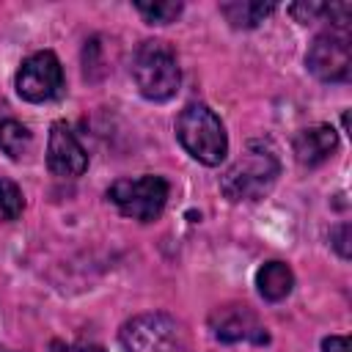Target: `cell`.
I'll return each instance as SVG.
<instances>
[{
  "label": "cell",
  "instance_id": "cell-10",
  "mask_svg": "<svg viewBox=\"0 0 352 352\" xmlns=\"http://www.w3.org/2000/svg\"><path fill=\"white\" fill-rule=\"evenodd\" d=\"M294 157L300 165L305 168H316L322 165L324 160L333 157V151L338 148V135L330 124H316V126H308V129H300L294 135Z\"/></svg>",
  "mask_w": 352,
  "mask_h": 352
},
{
  "label": "cell",
  "instance_id": "cell-2",
  "mask_svg": "<svg viewBox=\"0 0 352 352\" xmlns=\"http://www.w3.org/2000/svg\"><path fill=\"white\" fill-rule=\"evenodd\" d=\"M176 140L182 143V148L204 162V165H220L228 154V135L223 121L214 116V110H209L201 102L187 104L179 118H176Z\"/></svg>",
  "mask_w": 352,
  "mask_h": 352
},
{
  "label": "cell",
  "instance_id": "cell-4",
  "mask_svg": "<svg viewBox=\"0 0 352 352\" xmlns=\"http://www.w3.org/2000/svg\"><path fill=\"white\" fill-rule=\"evenodd\" d=\"M132 80L143 99L148 102H168L176 96L182 72L176 63V52L157 38L140 41L132 55Z\"/></svg>",
  "mask_w": 352,
  "mask_h": 352
},
{
  "label": "cell",
  "instance_id": "cell-17",
  "mask_svg": "<svg viewBox=\"0 0 352 352\" xmlns=\"http://www.w3.org/2000/svg\"><path fill=\"white\" fill-rule=\"evenodd\" d=\"M349 242H352V228H349V223H341V226H336V228L330 231V245L336 248V253H338L344 261L352 256Z\"/></svg>",
  "mask_w": 352,
  "mask_h": 352
},
{
  "label": "cell",
  "instance_id": "cell-3",
  "mask_svg": "<svg viewBox=\"0 0 352 352\" xmlns=\"http://www.w3.org/2000/svg\"><path fill=\"white\" fill-rule=\"evenodd\" d=\"M118 341L121 352H192L187 327L162 311L138 314L124 322Z\"/></svg>",
  "mask_w": 352,
  "mask_h": 352
},
{
  "label": "cell",
  "instance_id": "cell-19",
  "mask_svg": "<svg viewBox=\"0 0 352 352\" xmlns=\"http://www.w3.org/2000/svg\"><path fill=\"white\" fill-rule=\"evenodd\" d=\"M82 352H104V349H99V346H88V349H82Z\"/></svg>",
  "mask_w": 352,
  "mask_h": 352
},
{
  "label": "cell",
  "instance_id": "cell-9",
  "mask_svg": "<svg viewBox=\"0 0 352 352\" xmlns=\"http://www.w3.org/2000/svg\"><path fill=\"white\" fill-rule=\"evenodd\" d=\"M47 168L52 176H60V179H77L88 168V154L66 121H55L50 126Z\"/></svg>",
  "mask_w": 352,
  "mask_h": 352
},
{
  "label": "cell",
  "instance_id": "cell-5",
  "mask_svg": "<svg viewBox=\"0 0 352 352\" xmlns=\"http://www.w3.org/2000/svg\"><path fill=\"white\" fill-rule=\"evenodd\" d=\"M170 184L157 173H143L138 179H116L107 187V201L132 220L151 223L162 214L168 204Z\"/></svg>",
  "mask_w": 352,
  "mask_h": 352
},
{
  "label": "cell",
  "instance_id": "cell-18",
  "mask_svg": "<svg viewBox=\"0 0 352 352\" xmlns=\"http://www.w3.org/2000/svg\"><path fill=\"white\" fill-rule=\"evenodd\" d=\"M322 352H352L346 336H327L322 341Z\"/></svg>",
  "mask_w": 352,
  "mask_h": 352
},
{
  "label": "cell",
  "instance_id": "cell-16",
  "mask_svg": "<svg viewBox=\"0 0 352 352\" xmlns=\"http://www.w3.org/2000/svg\"><path fill=\"white\" fill-rule=\"evenodd\" d=\"M289 14L302 25H314L319 19H327V3H314V0L311 3H292Z\"/></svg>",
  "mask_w": 352,
  "mask_h": 352
},
{
  "label": "cell",
  "instance_id": "cell-12",
  "mask_svg": "<svg viewBox=\"0 0 352 352\" xmlns=\"http://www.w3.org/2000/svg\"><path fill=\"white\" fill-rule=\"evenodd\" d=\"M272 11H275V3H264V0H231V3H220V14L236 30L258 28Z\"/></svg>",
  "mask_w": 352,
  "mask_h": 352
},
{
  "label": "cell",
  "instance_id": "cell-1",
  "mask_svg": "<svg viewBox=\"0 0 352 352\" xmlns=\"http://www.w3.org/2000/svg\"><path fill=\"white\" fill-rule=\"evenodd\" d=\"M280 176V160L267 140H250L242 157L220 176V192L234 201H261Z\"/></svg>",
  "mask_w": 352,
  "mask_h": 352
},
{
  "label": "cell",
  "instance_id": "cell-8",
  "mask_svg": "<svg viewBox=\"0 0 352 352\" xmlns=\"http://www.w3.org/2000/svg\"><path fill=\"white\" fill-rule=\"evenodd\" d=\"M209 330L223 344H270V333L261 319L242 302H223L209 314Z\"/></svg>",
  "mask_w": 352,
  "mask_h": 352
},
{
  "label": "cell",
  "instance_id": "cell-6",
  "mask_svg": "<svg viewBox=\"0 0 352 352\" xmlns=\"http://www.w3.org/2000/svg\"><path fill=\"white\" fill-rule=\"evenodd\" d=\"M308 72L322 82H346L352 74V50L349 30H324L319 33L305 52Z\"/></svg>",
  "mask_w": 352,
  "mask_h": 352
},
{
  "label": "cell",
  "instance_id": "cell-15",
  "mask_svg": "<svg viewBox=\"0 0 352 352\" xmlns=\"http://www.w3.org/2000/svg\"><path fill=\"white\" fill-rule=\"evenodd\" d=\"M22 209H25L22 190L11 179H0V220L11 223V220H16L22 214Z\"/></svg>",
  "mask_w": 352,
  "mask_h": 352
},
{
  "label": "cell",
  "instance_id": "cell-7",
  "mask_svg": "<svg viewBox=\"0 0 352 352\" xmlns=\"http://www.w3.org/2000/svg\"><path fill=\"white\" fill-rule=\"evenodd\" d=\"M14 85L25 102L41 104V102L55 99L63 91V66H60L58 55L50 50H41V52H33L30 58H25L16 72Z\"/></svg>",
  "mask_w": 352,
  "mask_h": 352
},
{
  "label": "cell",
  "instance_id": "cell-14",
  "mask_svg": "<svg viewBox=\"0 0 352 352\" xmlns=\"http://www.w3.org/2000/svg\"><path fill=\"white\" fill-rule=\"evenodd\" d=\"M135 8H138V14L146 19V22H151V25H168V22H173L179 14H182V3H173V0H162V3H135Z\"/></svg>",
  "mask_w": 352,
  "mask_h": 352
},
{
  "label": "cell",
  "instance_id": "cell-11",
  "mask_svg": "<svg viewBox=\"0 0 352 352\" xmlns=\"http://www.w3.org/2000/svg\"><path fill=\"white\" fill-rule=\"evenodd\" d=\"M256 289L264 300L270 302H280L292 294L294 289V272L286 261H267L258 267L256 272Z\"/></svg>",
  "mask_w": 352,
  "mask_h": 352
},
{
  "label": "cell",
  "instance_id": "cell-13",
  "mask_svg": "<svg viewBox=\"0 0 352 352\" xmlns=\"http://www.w3.org/2000/svg\"><path fill=\"white\" fill-rule=\"evenodd\" d=\"M30 140H33V135L22 121H16V118L0 121V151L8 154L11 160H19L30 148Z\"/></svg>",
  "mask_w": 352,
  "mask_h": 352
}]
</instances>
